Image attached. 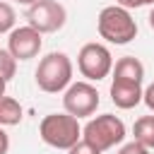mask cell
<instances>
[{"instance_id": "obj_5", "label": "cell", "mask_w": 154, "mask_h": 154, "mask_svg": "<svg viewBox=\"0 0 154 154\" xmlns=\"http://www.w3.org/2000/svg\"><path fill=\"white\" fill-rule=\"evenodd\" d=\"M77 70L82 77H87V82H99L108 77L113 70V55L108 46L96 43V41L84 43L77 53Z\"/></svg>"}, {"instance_id": "obj_1", "label": "cell", "mask_w": 154, "mask_h": 154, "mask_svg": "<svg viewBox=\"0 0 154 154\" xmlns=\"http://www.w3.org/2000/svg\"><path fill=\"white\" fill-rule=\"evenodd\" d=\"M34 79H36V87L46 94L65 91L72 82V60H70V55L63 53V51L46 53L36 65Z\"/></svg>"}, {"instance_id": "obj_6", "label": "cell", "mask_w": 154, "mask_h": 154, "mask_svg": "<svg viewBox=\"0 0 154 154\" xmlns=\"http://www.w3.org/2000/svg\"><path fill=\"white\" fill-rule=\"evenodd\" d=\"M26 22L41 34H53L60 31L67 22V10L58 0H36L26 10Z\"/></svg>"}, {"instance_id": "obj_10", "label": "cell", "mask_w": 154, "mask_h": 154, "mask_svg": "<svg viewBox=\"0 0 154 154\" xmlns=\"http://www.w3.org/2000/svg\"><path fill=\"white\" fill-rule=\"evenodd\" d=\"M111 72H113V79H120V82H137V84H142V79H144V65L135 55L118 58L113 63Z\"/></svg>"}, {"instance_id": "obj_16", "label": "cell", "mask_w": 154, "mask_h": 154, "mask_svg": "<svg viewBox=\"0 0 154 154\" xmlns=\"http://www.w3.org/2000/svg\"><path fill=\"white\" fill-rule=\"evenodd\" d=\"M118 154H149V149L147 147H142L140 142H128V144H123L120 149H118Z\"/></svg>"}, {"instance_id": "obj_11", "label": "cell", "mask_w": 154, "mask_h": 154, "mask_svg": "<svg viewBox=\"0 0 154 154\" xmlns=\"http://www.w3.org/2000/svg\"><path fill=\"white\" fill-rule=\"evenodd\" d=\"M24 118V111H22V103L12 96H0V128H12V125H19Z\"/></svg>"}, {"instance_id": "obj_22", "label": "cell", "mask_w": 154, "mask_h": 154, "mask_svg": "<svg viewBox=\"0 0 154 154\" xmlns=\"http://www.w3.org/2000/svg\"><path fill=\"white\" fill-rule=\"evenodd\" d=\"M5 87H7V82H5V79H2V77H0V96H2V94H5Z\"/></svg>"}, {"instance_id": "obj_12", "label": "cell", "mask_w": 154, "mask_h": 154, "mask_svg": "<svg viewBox=\"0 0 154 154\" xmlns=\"http://www.w3.org/2000/svg\"><path fill=\"white\" fill-rule=\"evenodd\" d=\"M132 137L147 149H154V116H142L132 125Z\"/></svg>"}, {"instance_id": "obj_18", "label": "cell", "mask_w": 154, "mask_h": 154, "mask_svg": "<svg viewBox=\"0 0 154 154\" xmlns=\"http://www.w3.org/2000/svg\"><path fill=\"white\" fill-rule=\"evenodd\" d=\"M142 101H144V106H147L149 111H154V82L142 91Z\"/></svg>"}, {"instance_id": "obj_15", "label": "cell", "mask_w": 154, "mask_h": 154, "mask_svg": "<svg viewBox=\"0 0 154 154\" xmlns=\"http://www.w3.org/2000/svg\"><path fill=\"white\" fill-rule=\"evenodd\" d=\"M67 154H103V152H99V149H96V147H91L89 142L79 140V142H75V144L67 149Z\"/></svg>"}, {"instance_id": "obj_21", "label": "cell", "mask_w": 154, "mask_h": 154, "mask_svg": "<svg viewBox=\"0 0 154 154\" xmlns=\"http://www.w3.org/2000/svg\"><path fill=\"white\" fill-rule=\"evenodd\" d=\"M14 2H19V5H26V7H29V5H34L36 0H14Z\"/></svg>"}, {"instance_id": "obj_17", "label": "cell", "mask_w": 154, "mask_h": 154, "mask_svg": "<svg viewBox=\"0 0 154 154\" xmlns=\"http://www.w3.org/2000/svg\"><path fill=\"white\" fill-rule=\"evenodd\" d=\"M116 5L132 10V7H144V5H154V0H116Z\"/></svg>"}, {"instance_id": "obj_14", "label": "cell", "mask_w": 154, "mask_h": 154, "mask_svg": "<svg viewBox=\"0 0 154 154\" xmlns=\"http://www.w3.org/2000/svg\"><path fill=\"white\" fill-rule=\"evenodd\" d=\"M14 72H17V58H12V53L5 48H0V77L5 79V82H10L12 77H14Z\"/></svg>"}, {"instance_id": "obj_2", "label": "cell", "mask_w": 154, "mask_h": 154, "mask_svg": "<svg viewBox=\"0 0 154 154\" xmlns=\"http://www.w3.org/2000/svg\"><path fill=\"white\" fill-rule=\"evenodd\" d=\"M96 29H99L101 38H106L108 43H116V46H125L137 36V22L132 19L130 10H125L120 5L103 7L96 17Z\"/></svg>"}, {"instance_id": "obj_8", "label": "cell", "mask_w": 154, "mask_h": 154, "mask_svg": "<svg viewBox=\"0 0 154 154\" xmlns=\"http://www.w3.org/2000/svg\"><path fill=\"white\" fill-rule=\"evenodd\" d=\"M43 46V34L36 31L34 26H14L7 36V51L17 60H31L41 53Z\"/></svg>"}, {"instance_id": "obj_19", "label": "cell", "mask_w": 154, "mask_h": 154, "mask_svg": "<svg viewBox=\"0 0 154 154\" xmlns=\"http://www.w3.org/2000/svg\"><path fill=\"white\" fill-rule=\"evenodd\" d=\"M10 152V135L0 128V154H7Z\"/></svg>"}, {"instance_id": "obj_7", "label": "cell", "mask_w": 154, "mask_h": 154, "mask_svg": "<svg viewBox=\"0 0 154 154\" xmlns=\"http://www.w3.org/2000/svg\"><path fill=\"white\" fill-rule=\"evenodd\" d=\"M63 108L65 113L79 118H89L99 108V91L91 82H70V87L63 94Z\"/></svg>"}, {"instance_id": "obj_13", "label": "cell", "mask_w": 154, "mask_h": 154, "mask_svg": "<svg viewBox=\"0 0 154 154\" xmlns=\"http://www.w3.org/2000/svg\"><path fill=\"white\" fill-rule=\"evenodd\" d=\"M14 22H17V12L10 2H2L0 0V34H10L14 29Z\"/></svg>"}, {"instance_id": "obj_3", "label": "cell", "mask_w": 154, "mask_h": 154, "mask_svg": "<svg viewBox=\"0 0 154 154\" xmlns=\"http://www.w3.org/2000/svg\"><path fill=\"white\" fill-rule=\"evenodd\" d=\"M38 135L53 149H70L82 140V128L79 120L70 113H48L38 123Z\"/></svg>"}, {"instance_id": "obj_4", "label": "cell", "mask_w": 154, "mask_h": 154, "mask_svg": "<svg viewBox=\"0 0 154 154\" xmlns=\"http://www.w3.org/2000/svg\"><path fill=\"white\" fill-rule=\"evenodd\" d=\"M82 140L96 147L99 152L113 149L125 140V123L113 113H101L87 120V125L82 128Z\"/></svg>"}, {"instance_id": "obj_9", "label": "cell", "mask_w": 154, "mask_h": 154, "mask_svg": "<svg viewBox=\"0 0 154 154\" xmlns=\"http://www.w3.org/2000/svg\"><path fill=\"white\" fill-rule=\"evenodd\" d=\"M111 101L116 103V108H123V111H130L135 108L137 103H142V84L137 82H120V79H113L111 82Z\"/></svg>"}, {"instance_id": "obj_20", "label": "cell", "mask_w": 154, "mask_h": 154, "mask_svg": "<svg viewBox=\"0 0 154 154\" xmlns=\"http://www.w3.org/2000/svg\"><path fill=\"white\" fill-rule=\"evenodd\" d=\"M147 19H149V26H152V31H154V7L149 10V17H147Z\"/></svg>"}]
</instances>
